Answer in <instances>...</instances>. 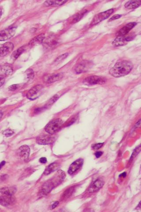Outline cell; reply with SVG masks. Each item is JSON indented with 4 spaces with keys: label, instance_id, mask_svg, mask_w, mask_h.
I'll list each match as a JSON object with an SVG mask.
<instances>
[{
    "label": "cell",
    "instance_id": "5b68a950",
    "mask_svg": "<svg viewBox=\"0 0 141 212\" xmlns=\"http://www.w3.org/2000/svg\"><path fill=\"white\" fill-rule=\"evenodd\" d=\"M135 35L130 34L117 36V38L112 42V45L115 47L124 46L128 44V42L133 40L135 38Z\"/></svg>",
    "mask_w": 141,
    "mask_h": 212
},
{
    "label": "cell",
    "instance_id": "3957f363",
    "mask_svg": "<svg viewBox=\"0 0 141 212\" xmlns=\"http://www.w3.org/2000/svg\"><path fill=\"white\" fill-rule=\"evenodd\" d=\"M63 125V122L60 118L53 120L50 122L45 127L46 132L49 134H53L57 132L61 129Z\"/></svg>",
    "mask_w": 141,
    "mask_h": 212
},
{
    "label": "cell",
    "instance_id": "836d02e7",
    "mask_svg": "<svg viewBox=\"0 0 141 212\" xmlns=\"http://www.w3.org/2000/svg\"><path fill=\"white\" fill-rule=\"evenodd\" d=\"M121 15H115L112 16V17L110 19H109V21H112V20H115V19H118L121 17Z\"/></svg>",
    "mask_w": 141,
    "mask_h": 212
},
{
    "label": "cell",
    "instance_id": "30bf717a",
    "mask_svg": "<svg viewBox=\"0 0 141 212\" xmlns=\"http://www.w3.org/2000/svg\"><path fill=\"white\" fill-rule=\"evenodd\" d=\"M84 164L83 159H79L72 163L68 169V172L70 175H72L79 169Z\"/></svg>",
    "mask_w": 141,
    "mask_h": 212
},
{
    "label": "cell",
    "instance_id": "d6a6232c",
    "mask_svg": "<svg viewBox=\"0 0 141 212\" xmlns=\"http://www.w3.org/2000/svg\"><path fill=\"white\" fill-rule=\"evenodd\" d=\"M19 85L18 84H13V85H11L9 87V89L10 91H15L19 88Z\"/></svg>",
    "mask_w": 141,
    "mask_h": 212
},
{
    "label": "cell",
    "instance_id": "ba28073f",
    "mask_svg": "<svg viewBox=\"0 0 141 212\" xmlns=\"http://www.w3.org/2000/svg\"><path fill=\"white\" fill-rule=\"evenodd\" d=\"M43 88V85L41 84L35 85L27 92L26 97L31 100H35L37 99L40 96V93Z\"/></svg>",
    "mask_w": 141,
    "mask_h": 212
},
{
    "label": "cell",
    "instance_id": "d4e9b609",
    "mask_svg": "<svg viewBox=\"0 0 141 212\" xmlns=\"http://www.w3.org/2000/svg\"><path fill=\"white\" fill-rule=\"evenodd\" d=\"M74 190V188L73 187H70V188L67 189V190H65V192L63 194L62 199H67V198L70 197L72 195Z\"/></svg>",
    "mask_w": 141,
    "mask_h": 212
},
{
    "label": "cell",
    "instance_id": "1f68e13d",
    "mask_svg": "<svg viewBox=\"0 0 141 212\" xmlns=\"http://www.w3.org/2000/svg\"><path fill=\"white\" fill-rule=\"evenodd\" d=\"M140 151V146H139V147L137 149H136L135 151L133 152L132 157H131V159L133 158L136 156V155L139 153Z\"/></svg>",
    "mask_w": 141,
    "mask_h": 212
},
{
    "label": "cell",
    "instance_id": "52a82bcc",
    "mask_svg": "<svg viewBox=\"0 0 141 212\" xmlns=\"http://www.w3.org/2000/svg\"><path fill=\"white\" fill-rule=\"evenodd\" d=\"M16 27L11 26L0 32V41H5L13 37L15 33Z\"/></svg>",
    "mask_w": 141,
    "mask_h": 212
},
{
    "label": "cell",
    "instance_id": "5bb4252c",
    "mask_svg": "<svg viewBox=\"0 0 141 212\" xmlns=\"http://www.w3.org/2000/svg\"><path fill=\"white\" fill-rule=\"evenodd\" d=\"M137 23L136 22H131L128 23L126 26H123L121 29H120L117 33V36H123L127 35L129 31L135 27Z\"/></svg>",
    "mask_w": 141,
    "mask_h": 212
},
{
    "label": "cell",
    "instance_id": "44dd1931",
    "mask_svg": "<svg viewBox=\"0 0 141 212\" xmlns=\"http://www.w3.org/2000/svg\"><path fill=\"white\" fill-rule=\"evenodd\" d=\"M16 191V188L14 187H5L0 189L2 194L9 196H12Z\"/></svg>",
    "mask_w": 141,
    "mask_h": 212
},
{
    "label": "cell",
    "instance_id": "6da1fadb",
    "mask_svg": "<svg viewBox=\"0 0 141 212\" xmlns=\"http://www.w3.org/2000/svg\"><path fill=\"white\" fill-rule=\"evenodd\" d=\"M131 62L123 61L116 63L109 70L110 75L115 77H121L128 74L133 68Z\"/></svg>",
    "mask_w": 141,
    "mask_h": 212
},
{
    "label": "cell",
    "instance_id": "cb8c5ba5",
    "mask_svg": "<svg viewBox=\"0 0 141 212\" xmlns=\"http://www.w3.org/2000/svg\"><path fill=\"white\" fill-rule=\"evenodd\" d=\"M24 51V49L23 47L18 49L16 51H15L11 55V58L12 59L15 60Z\"/></svg>",
    "mask_w": 141,
    "mask_h": 212
},
{
    "label": "cell",
    "instance_id": "d590c367",
    "mask_svg": "<svg viewBox=\"0 0 141 212\" xmlns=\"http://www.w3.org/2000/svg\"><path fill=\"white\" fill-rule=\"evenodd\" d=\"M40 162L42 164H46L47 162V159L46 157H42L40 159Z\"/></svg>",
    "mask_w": 141,
    "mask_h": 212
},
{
    "label": "cell",
    "instance_id": "e575fe53",
    "mask_svg": "<svg viewBox=\"0 0 141 212\" xmlns=\"http://www.w3.org/2000/svg\"><path fill=\"white\" fill-rule=\"evenodd\" d=\"M5 81V76L0 74V87L4 84Z\"/></svg>",
    "mask_w": 141,
    "mask_h": 212
},
{
    "label": "cell",
    "instance_id": "f546056e",
    "mask_svg": "<svg viewBox=\"0 0 141 212\" xmlns=\"http://www.w3.org/2000/svg\"><path fill=\"white\" fill-rule=\"evenodd\" d=\"M2 133L3 134H4L6 137H8L13 135L14 132L12 130H11V129H7L4 130V131Z\"/></svg>",
    "mask_w": 141,
    "mask_h": 212
},
{
    "label": "cell",
    "instance_id": "9a60e30c",
    "mask_svg": "<svg viewBox=\"0 0 141 212\" xmlns=\"http://www.w3.org/2000/svg\"><path fill=\"white\" fill-rule=\"evenodd\" d=\"M18 154L21 157L23 158L25 161H27L29 158L30 154V148L26 145L21 146L18 151Z\"/></svg>",
    "mask_w": 141,
    "mask_h": 212
},
{
    "label": "cell",
    "instance_id": "ffe728a7",
    "mask_svg": "<svg viewBox=\"0 0 141 212\" xmlns=\"http://www.w3.org/2000/svg\"><path fill=\"white\" fill-rule=\"evenodd\" d=\"M45 35L43 34H41L40 35L36 36L33 38L32 40L29 42V45L31 46H35L42 43L45 39Z\"/></svg>",
    "mask_w": 141,
    "mask_h": 212
},
{
    "label": "cell",
    "instance_id": "277c9868",
    "mask_svg": "<svg viewBox=\"0 0 141 212\" xmlns=\"http://www.w3.org/2000/svg\"><path fill=\"white\" fill-rule=\"evenodd\" d=\"M114 12V9H110L106 11L101 12L95 16L91 23V25H95L98 24L101 21H103L105 19H106L113 12Z\"/></svg>",
    "mask_w": 141,
    "mask_h": 212
},
{
    "label": "cell",
    "instance_id": "60d3db41",
    "mask_svg": "<svg viewBox=\"0 0 141 212\" xmlns=\"http://www.w3.org/2000/svg\"><path fill=\"white\" fill-rule=\"evenodd\" d=\"M2 9L0 8V18H1V16H2Z\"/></svg>",
    "mask_w": 141,
    "mask_h": 212
},
{
    "label": "cell",
    "instance_id": "4dcf8cb0",
    "mask_svg": "<svg viewBox=\"0 0 141 212\" xmlns=\"http://www.w3.org/2000/svg\"><path fill=\"white\" fill-rule=\"evenodd\" d=\"M104 143H97V144H95V145H93L92 146V148L94 150H98V149L101 148L103 146Z\"/></svg>",
    "mask_w": 141,
    "mask_h": 212
},
{
    "label": "cell",
    "instance_id": "2e32d148",
    "mask_svg": "<svg viewBox=\"0 0 141 212\" xmlns=\"http://www.w3.org/2000/svg\"><path fill=\"white\" fill-rule=\"evenodd\" d=\"M36 142L40 145H49L52 143L53 138L50 135H41L37 137Z\"/></svg>",
    "mask_w": 141,
    "mask_h": 212
},
{
    "label": "cell",
    "instance_id": "8992f818",
    "mask_svg": "<svg viewBox=\"0 0 141 212\" xmlns=\"http://www.w3.org/2000/svg\"><path fill=\"white\" fill-rule=\"evenodd\" d=\"M106 81L105 77L97 76H93L85 78L84 80V84L88 85H96V84H103Z\"/></svg>",
    "mask_w": 141,
    "mask_h": 212
},
{
    "label": "cell",
    "instance_id": "74e56055",
    "mask_svg": "<svg viewBox=\"0 0 141 212\" xmlns=\"http://www.w3.org/2000/svg\"><path fill=\"white\" fill-rule=\"evenodd\" d=\"M59 202H55L54 203H53V205H52L51 207V209H55L56 207H57L58 206V205H59Z\"/></svg>",
    "mask_w": 141,
    "mask_h": 212
},
{
    "label": "cell",
    "instance_id": "ab89813d",
    "mask_svg": "<svg viewBox=\"0 0 141 212\" xmlns=\"http://www.w3.org/2000/svg\"><path fill=\"white\" fill-rule=\"evenodd\" d=\"M126 175H127V174H126V172H123V173L121 174V175H119V177L124 178L126 176Z\"/></svg>",
    "mask_w": 141,
    "mask_h": 212
},
{
    "label": "cell",
    "instance_id": "4316f807",
    "mask_svg": "<svg viewBox=\"0 0 141 212\" xmlns=\"http://www.w3.org/2000/svg\"><path fill=\"white\" fill-rule=\"evenodd\" d=\"M59 98V96L57 95H55L52 97L48 101L46 105V107H49V106H51L53 105L55 102H56L57 101Z\"/></svg>",
    "mask_w": 141,
    "mask_h": 212
},
{
    "label": "cell",
    "instance_id": "e0dca14e",
    "mask_svg": "<svg viewBox=\"0 0 141 212\" xmlns=\"http://www.w3.org/2000/svg\"><path fill=\"white\" fill-rule=\"evenodd\" d=\"M15 199L12 196L5 195L0 196V204L4 207H7L11 204H13Z\"/></svg>",
    "mask_w": 141,
    "mask_h": 212
},
{
    "label": "cell",
    "instance_id": "7a4b0ae2",
    "mask_svg": "<svg viewBox=\"0 0 141 212\" xmlns=\"http://www.w3.org/2000/svg\"><path fill=\"white\" fill-rule=\"evenodd\" d=\"M65 173L61 170L58 171L55 176L53 177L50 180L45 182L43 185L41 190V194H46L50 192L54 187L58 184H60L65 178Z\"/></svg>",
    "mask_w": 141,
    "mask_h": 212
},
{
    "label": "cell",
    "instance_id": "4fadbf2b",
    "mask_svg": "<svg viewBox=\"0 0 141 212\" xmlns=\"http://www.w3.org/2000/svg\"><path fill=\"white\" fill-rule=\"evenodd\" d=\"M104 184V182L102 179H100V178L97 179L89 187L88 191L90 193H94V192H97V191H98L100 189H101L103 186Z\"/></svg>",
    "mask_w": 141,
    "mask_h": 212
},
{
    "label": "cell",
    "instance_id": "484cf974",
    "mask_svg": "<svg viewBox=\"0 0 141 212\" xmlns=\"http://www.w3.org/2000/svg\"><path fill=\"white\" fill-rule=\"evenodd\" d=\"M26 75L27 79H28V80H31L34 78L35 74H34V71L32 69H29L26 71Z\"/></svg>",
    "mask_w": 141,
    "mask_h": 212
},
{
    "label": "cell",
    "instance_id": "83f0119b",
    "mask_svg": "<svg viewBox=\"0 0 141 212\" xmlns=\"http://www.w3.org/2000/svg\"><path fill=\"white\" fill-rule=\"evenodd\" d=\"M86 11H85L84 12H82V13L79 14L78 15H77V16H76V17L74 19L73 21H72L73 23H75L79 21V20H80V19L82 18V17H83V16H84V14L86 13Z\"/></svg>",
    "mask_w": 141,
    "mask_h": 212
},
{
    "label": "cell",
    "instance_id": "7c38bea8",
    "mask_svg": "<svg viewBox=\"0 0 141 212\" xmlns=\"http://www.w3.org/2000/svg\"><path fill=\"white\" fill-rule=\"evenodd\" d=\"M13 48V44L11 42H7L4 44L0 48V56L4 57L7 55L12 51Z\"/></svg>",
    "mask_w": 141,
    "mask_h": 212
},
{
    "label": "cell",
    "instance_id": "8d00e7d4",
    "mask_svg": "<svg viewBox=\"0 0 141 212\" xmlns=\"http://www.w3.org/2000/svg\"><path fill=\"white\" fill-rule=\"evenodd\" d=\"M102 152L100 151V152H96V153L95 154V157H96L97 158H99L101 157V156L102 155Z\"/></svg>",
    "mask_w": 141,
    "mask_h": 212
},
{
    "label": "cell",
    "instance_id": "9c48e42d",
    "mask_svg": "<svg viewBox=\"0 0 141 212\" xmlns=\"http://www.w3.org/2000/svg\"><path fill=\"white\" fill-rule=\"evenodd\" d=\"M92 66V63L88 60H84L79 63L75 67V71L77 74L88 71Z\"/></svg>",
    "mask_w": 141,
    "mask_h": 212
},
{
    "label": "cell",
    "instance_id": "603a6c76",
    "mask_svg": "<svg viewBox=\"0 0 141 212\" xmlns=\"http://www.w3.org/2000/svg\"><path fill=\"white\" fill-rule=\"evenodd\" d=\"M67 1H47L44 3L45 6H59L64 4Z\"/></svg>",
    "mask_w": 141,
    "mask_h": 212
},
{
    "label": "cell",
    "instance_id": "f1b7e54d",
    "mask_svg": "<svg viewBox=\"0 0 141 212\" xmlns=\"http://www.w3.org/2000/svg\"><path fill=\"white\" fill-rule=\"evenodd\" d=\"M68 53H65V54H63V55L59 56L55 60V62H61L62 61L64 60V59L66 58L68 56Z\"/></svg>",
    "mask_w": 141,
    "mask_h": 212
},
{
    "label": "cell",
    "instance_id": "b9f144b4",
    "mask_svg": "<svg viewBox=\"0 0 141 212\" xmlns=\"http://www.w3.org/2000/svg\"><path fill=\"white\" fill-rule=\"evenodd\" d=\"M3 114L2 113V112L0 111V119L2 118V117Z\"/></svg>",
    "mask_w": 141,
    "mask_h": 212
},
{
    "label": "cell",
    "instance_id": "d6986e66",
    "mask_svg": "<svg viewBox=\"0 0 141 212\" xmlns=\"http://www.w3.org/2000/svg\"><path fill=\"white\" fill-rule=\"evenodd\" d=\"M141 4V1H130L125 3L124 7L128 9H132L139 7Z\"/></svg>",
    "mask_w": 141,
    "mask_h": 212
},
{
    "label": "cell",
    "instance_id": "f35d334b",
    "mask_svg": "<svg viewBox=\"0 0 141 212\" xmlns=\"http://www.w3.org/2000/svg\"><path fill=\"white\" fill-rule=\"evenodd\" d=\"M5 161H3L0 163V170L5 165Z\"/></svg>",
    "mask_w": 141,
    "mask_h": 212
},
{
    "label": "cell",
    "instance_id": "8fae6325",
    "mask_svg": "<svg viewBox=\"0 0 141 212\" xmlns=\"http://www.w3.org/2000/svg\"><path fill=\"white\" fill-rule=\"evenodd\" d=\"M64 75L62 73H57V74H51L46 76L44 77V81L47 84L53 83L60 80L63 77Z\"/></svg>",
    "mask_w": 141,
    "mask_h": 212
},
{
    "label": "cell",
    "instance_id": "7402d4cb",
    "mask_svg": "<svg viewBox=\"0 0 141 212\" xmlns=\"http://www.w3.org/2000/svg\"><path fill=\"white\" fill-rule=\"evenodd\" d=\"M58 167L59 164L57 163H53L47 167L44 171V174L45 175H48L56 170Z\"/></svg>",
    "mask_w": 141,
    "mask_h": 212
},
{
    "label": "cell",
    "instance_id": "ac0fdd59",
    "mask_svg": "<svg viewBox=\"0 0 141 212\" xmlns=\"http://www.w3.org/2000/svg\"><path fill=\"white\" fill-rule=\"evenodd\" d=\"M13 69L10 65H3L0 67V72L1 75L4 76H7L11 75L12 73Z\"/></svg>",
    "mask_w": 141,
    "mask_h": 212
}]
</instances>
